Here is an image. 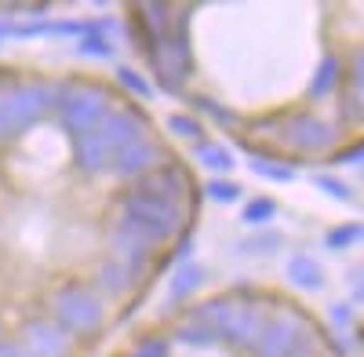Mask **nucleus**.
I'll return each mask as SVG.
<instances>
[{
    "mask_svg": "<svg viewBox=\"0 0 364 357\" xmlns=\"http://www.w3.org/2000/svg\"><path fill=\"white\" fill-rule=\"evenodd\" d=\"M117 223L135 230L149 248L161 252V248H171L178 237L190 233L193 215L182 204H171V201L149 193V190L128 186L117 197Z\"/></svg>",
    "mask_w": 364,
    "mask_h": 357,
    "instance_id": "1",
    "label": "nucleus"
},
{
    "mask_svg": "<svg viewBox=\"0 0 364 357\" xmlns=\"http://www.w3.org/2000/svg\"><path fill=\"white\" fill-rule=\"evenodd\" d=\"M117 110V95L95 77H66V80H51V117L58 128L66 132V139L99 132V124Z\"/></svg>",
    "mask_w": 364,
    "mask_h": 357,
    "instance_id": "2",
    "label": "nucleus"
},
{
    "mask_svg": "<svg viewBox=\"0 0 364 357\" xmlns=\"http://www.w3.org/2000/svg\"><path fill=\"white\" fill-rule=\"evenodd\" d=\"M48 321H55L73 343H95L106 332V303L87 281L70 277L51 288Z\"/></svg>",
    "mask_w": 364,
    "mask_h": 357,
    "instance_id": "3",
    "label": "nucleus"
},
{
    "mask_svg": "<svg viewBox=\"0 0 364 357\" xmlns=\"http://www.w3.org/2000/svg\"><path fill=\"white\" fill-rule=\"evenodd\" d=\"M190 15L193 8H175V22L164 37L146 48V63L164 95H186V80L193 77V44H190Z\"/></svg>",
    "mask_w": 364,
    "mask_h": 357,
    "instance_id": "4",
    "label": "nucleus"
},
{
    "mask_svg": "<svg viewBox=\"0 0 364 357\" xmlns=\"http://www.w3.org/2000/svg\"><path fill=\"white\" fill-rule=\"evenodd\" d=\"M51 117V80L0 84V146L18 142Z\"/></svg>",
    "mask_w": 364,
    "mask_h": 357,
    "instance_id": "5",
    "label": "nucleus"
},
{
    "mask_svg": "<svg viewBox=\"0 0 364 357\" xmlns=\"http://www.w3.org/2000/svg\"><path fill=\"white\" fill-rule=\"evenodd\" d=\"M273 142L291 150L295 161L328 157L339 146V128L314 110H281V128H277Z\"/></svg>",
    "mask_w": 364,
    "mask_h": 357,
    "instance_id": "6",
    "label": "nucleus"
},
{
    "mask_svg": "<svg viewBox=\"0 0 364 357\" xmlns=\"http://www.w3.org/2000/svg\"><path fill=\"white\" fill-rule=\"evenodd\" d=\"M273 303H277V299H269L266 292L255 295V299H233V295H230V310L223 314L219 329H215L219 343H226V346H233L240 353H252L255 343H259L262 324L269 317L266 307H273Z\"/></svg>",
    "mask_w": 364,
    "mask_h": 357,
    "instance_id": "7",
    "label": "nucleus"
},
{
    "mask_svg": "<svg viewBox=\"0 0 364 357\" xmlns=\"http://www.w3.org/2000/svg\"><path fill=\"white\" fill-rule=\"evenodd\" d=\"M314 317L299 307H284V303H273V314L266 317L259 343L252 350V357H288V350L314 329Z\"/></svg>",
    "mask_w": 364,
    "mask_h": 357,
    "instance_id": "8",
    "label": "nucleus"
},
{
    "mask_svg": "<svg viewBox=\"0 0 364 357\" xmlns=\"http://www.w3.org/2000/svg\"><path fill=\"white\" fill-rule=\"evenodd\" d=\"M168 161H171L168 142H164V139H157V135H149V139H142V142L128 146V150H120V154L109 161L106 175H109V178H117V183H124V186H135L139 178L154 175V171H157L161 164H168Z\"/></svg>",
    "mask_w": 364,
    "mask_h": 357,
    "instance_id": "9",
    "label": "nucleus"
},
{
    "mask_svg": "<svg viewBox=\"0 0 364 357\" xmlns=\"http://www.w3.org/2000/svg\"><path fill=\"white\" fill-rule=\"evenodd\" d=\"M139 190H149V193H157V197H164V201H171V204H182L190 215H197V204H200V183L193 178V171L182 164V161H168V164H161L154 175H146V178H139L135 183Z\"/></svg>",
    "mask_w": 364,
    "mask_h": 357,
    "instance_id": "10",
    "label": "nucleus"
},
{
    "mask_svg": "<svg viewBox=\"0 0 364 357\" xmlns=\"http://www.w3.org/2000/svg\"><path fill=\"white\" fill-rule=\"evenodd\" d=\"M99 135H102L106 150H109V161H113L120 150H128V146H135V142L154 135V121H149L146 110L128 106V102H117V110L99 124Z\"/></svg>",
    "mask_w": 364,
    "mask_h": 357,
    "instance_id": "11",
    "label": "nucleus"
},
{
    "mask_svg": "<svg viewBox=\"0 0 364 357\" xmlns=\"http://www.w3.org/2000/svg\"><path fill=\"white\" fill-rule=\"evenodd\" d=\"M15 346L22 357H77V343L48 317H26Z\"/></svg>",
    "mask_w": 364,
    "mask_h": 357,
    "instance_id": "12",
    "label": "nucleus"
},
{
    "mask_svg": "<svg viewBox=\"0 0 364 357\" xmlns=\"http://www.w3.org/2000/svg\"><path fill=\"white\" fill-rule=\"evenodd\" d=\"M106 252H109L113 262H120L124 270H132L139 281L149 274V266H154V255H157V252L149 248L135 230L120 226V223H113V226L106 230Z\"/></svg>",
    "mask_w": 364,
    "mask_h": 357,
    "instance_id": "13",
    "label": "nucleus"
},
{
    "mask_svg": "<svg viewBox=\"0 0 364 357\" xmlns=\"http://www.w3.org/2000/svg\"><path fill=\"white\" fill-rule=\"evenodd\" d=\"M70 157H73V168L87 178H102L106 168H109V150L99 132H87V135H77L70 139Z\"/></svg>",
    "mask_w": 364,
    "mask_h": 357,
    "instance_id": "14",
    "label": "nucleus"
},
{
    "mask_svg": "<svg viewBox=\"0 0 364 357\" xmlns=\"http://www.w3.org/2000/svg\"><path fill=\"white\" fill-rule=\"evenodd\" d=\"M208 284V266H200V262H190V266H178V270L171 274V281H168V299H164V317H171V310H178V307H186L193 295L200 292Z\"/></svg>",
    "mask_w": 364,
    "mask_h": 357,
    "instance_id": "15",
    "label": "nucleus"
},
{
    "mask_svg": "<svg viewBox=\"0 0 364 357\" xmlns=\"http://www.w3.org/2000/svg\"><path fill=\"white\" fill-rule=\"evenodd\" d=\"M343 77H346V63H343V55L339 51H324L321 55V63H317V73L306 87V99L310 102H324L331 99L343 87Z\"/></svg>",
    "mask_w": 364,
    "mask_h": 357,
    "instance_id": "16",
    "label": "nucleus"
},
{
    "mask_svg": "<svg viewBox=\"0 0 364 357\" xmlns=\"http://www.w3.org/2000/svg\"><path fill=\"white\" fill-rule=\"evenodd\" d=\"M284 281H288L291 288H299V292H324L328 274H324V266H321L314 255L291 252V255L284 259Z\"/></svg>",
    "mask_w": 364,
    "mask_h": 357,
    "instance_id": "17",
    "label": "nucleus"
},
{
    "mask_svg": "<svg viewBox=\"0 0 364 357\" xmlns=\"http://www.w3.org/2000/svg\"><path fill=\"white\" fill-rule=\"evenodd\" d=\"M186 102H190L186 113H193L197 121H211V124L223 128V132H245V117H240L237 110H230V106H223L219 99L197 92V95H186Z\"/></svg>",
    "mask_w": 364,
    "mask_h": 357,
    "instance_id": "18",
    "label": "nucleus"
},
{
    "mask_svg": "<svg viewBox=\"0 0 364 357\" xmlns=\"http://www.w3.org/2000/svg\"><path fill=\"white\" fill-rule=\"evenodd\" d=\"M245 150H248V168L259 175V178H266V183H277V186H288V183H295L299 178V161H284V157H273L269 150H255L252 142H245Z\"/></svg>",
    "mask_w": 364,
    "mask_h": 357,
    "instance_id": "19",
    "label": "nucleus"
},
{
    "mask_svg": "<svg viewBox=\"0 0 364 357\" xmlns=\"http://www.w3.org/2000/svg\"><path fill=\"white\" fill-rule=\"evenodd\" d=\"M135 284H139V277L106 255V259L99 262V270H95V284H91V288H95L99 295H113V299H124L128 292H135Z\"/></svg>",
    "mask_w": 364,
    "mask_h": 357,
    "instance_id": "20",
    "label": "nucleus"
},
{
    "mask_svg": "<svg viewBox=\"0 0 364 357\" xmlns=\"http://www.w3.org/2000/svg\"><path fill=\"white\" fill-rule=\"evenodd\" d=\"M193 161H197L211 178H230V175H233V168H237V157H233L230 146L211 142V139H204V142H197V146H193Z\"/></svg>",
    "mask_w": 364,
    "mask_h": 357,
    "instance_id": "21",
    "label": "nucleus"
},
{
    "mask_svg": "<svg viewBox=\"0 0 364 357\" xmlns=\"http://www.w3.org/2000/svg\"><path fill=\"white\" fill-rule=\"evenodd\" d=\"M284 248V233H277V230H252L248 237H240V241H233L230 245V252L233 255H240V259H259V255H277Z\"/></svg>",
    "mask_w": 364,
    "mask_h": 357,
    "instance_id": "22",
    "label": "nucleus"
},
{
    "mask_svg": "<svg viewBox=\"0 0 364 357\" xmlns=\"http://www.w3.org/2000/svg\"><path fill=\"white\" fill-rule=\"evenodd\" d=\"M168 343H178V346H190V350H211V346H219V336L208 329V324H200L197 317H186V321H178L175 324V332Z\"/></svg>",
    "mask_w": 364,
    "mask_h": 357,
    "instance_id": "23",
    "label": "nucleus"
},
{
    "mask_svg": "<svg viewBox=\"0 0 364 357\" xmlns=\"http://www.w3.org/2000/svg\"><path fill=\"white\" fill-rule=\"evenodd\" d=\"M273 219H277V201L266 197V193L240 204V223H245L248 230H266Z\"/></svg>",
    "mask_w": 364,
    "mask_h": 357,
    "instance_id": "24",
    "label": "nucleus"
},
{
    "mask_svg": "<svg viewBox=\"0 0 364 357\" xmlns=\"http://www.w3.org/2000/svg\"><path fill=\"white\" fill-rule=\"evenodd\" d=\"M360 237H364V226H360V219H353V223H343V226H331L324 233V248L328 252H350V248L360 245Z\"/></svg>",
    "mask_w": 364,
    "mask_h": 357,
    "instance_id": "25",
    "label": "nucleus"
},
{
    "mask_svg": "<svg viewBox=\"0 0 364 357\" xmlns=\"http://www.w3.org/2000/svg\"><path fill=\"white\" fill-rule=\"evenodd\" d=\"M240 197H245V190L233 178H204L200 186V201H211V204H237Z\"/></svg>",
    "mask_w": 364,
    "mask_h": 357,
    "instance_id": "26",
    "label": "nucleus"
},
{
    "mask_svg": "<svg viewBox=\"0 0 364 357\" xmlns=\"http://www.w3.org/2000/svg\"><path fill=\"white\" fill-rule=\"evenodd\" d=\"M168 135H175V139H186V142H193V146L208 139L204 121H197V117H193V113H186V110L168 117Z\"/></svg>",
    "mask_w": 364,
    "mask_h": 357,
    "instance_id": "27",
    "label": "nucleus"
},
{
    "mask_svg": "<svg viewBox=\"0 0 364 357\" xmlns=\"http://www.w3.org/2000/svg\"><path fill=\"white\" fill-rule=\"evenodd\" d=\"M310 183H314L324 197L339 201V204H353V201H357L353 186H350V183H343V178H339V175H331V171H314V175H310Z\"/></svg>",
    "mask_w": 364,
    "mask_h": 357,
    "instance_id": "28",
    "label": "nucleus"
},
{
    "mask_svg": "<svg viewBox=\"0 0 364 357\" xmlns=\"http://www.w3.org/2000/svg\"><path fill=\"white\" fill-rule=\"evenodd\" d=\"M117 84L124 87V92H132L135 99H146V102L157 95L154 80H146V73H139L135 66H117Z\"/></svg>",
    "mask_w": 364,
    "mask_h": 357,
    "instance_id": "29",
    "label": "nucleus"
},
{
    "mask_svg": "<svg viewBox=\"0 0 364 357\" xmlns=\"http://www.w3.org/2000/svg\"><path fill=\"white\" fill-rule=\"evenodd\" d=\"M193 255H197V237L193 233H186V237H178V241L171 245V252H168V259L161 262V270H168V266H190L193 262Z\"/></svg>",
    "mask_w": 364,
    "mask_h": 357,
    "instance_id": "30",
    "label": "nucleus"
},
{
    "mask_svg": "<svg viewBox=\"0 0 364 357\" xmlns=\"http://www.w3.org/2000/svg\"><path fill=\"white\" fill-rule=\"evenodd\" d=\"M328 324H331L336 332H346V336L357 329V310L350 307V299H346V303H331V307H328Z\"/></svg>",
    "mask_w": 364,
    "mask_h": 357,
    "instance_id": "31",
    "label": "nucleus"
},
{
    "mask_svg": "<svg viewBox=\"0 0 364 357\" xmlns=\"http://www.w3.org/2000/svg\"><path fill=\"white\" fill-rule=\"evenodd\" d=\"M321 350H324V329L314 324V329L288 350V357H321Z\"/></svg>",
    "mask_w": 364,
    "mask_h": 357,
    "instance_id": "32",
    "label": "nucleus"
},
{
    "mask_svg": "<svg viewBox=\"0 0 364 357\" xmlns=\"http://www.w3.org/2000/svg\"><path fill=\"white\" fill-rule=\"evenodd\" d=\"M124 357H171V343H168L164 336H146V339H139Z\"/></svg>",
    "mask_w": 364,
    "mask_h": 357,
    "instance_id": "33",
    "label": "nucleus"
},
{
    "mask_svg": "<svg viewBox=\"0 0 364 357\" xmlns=\"http://www.w3.org/2000/svg\"><path fill=\"white\" fill-rule=\"evenodd\" d=\"M336 95H343V121L357 128V124H360V110H364V92H353V87L343 84Z\"/></svg>",
    "mask_w": 364,
    "mask_h": 357,
    "instance_id": "34",
    "label": "nucleus"
},
{
    "mask_svg": "<svg viewBox=\"0 0 364 357\" xmlns=\"http://www.w3.org/2000/svg\"><path fill=\"white\" fill-rule=\"evenodd\" d=\"M328 164H353V168H360V164H364V146H360V139H353L350 146H339V150H331V154H328Z\"/></svg>",
    "mask_w": 364,
    "mask_h": 357,
    "instance_id": "35",
    "label": "nucleus"
},
{
    "mask_svg": "<svg viewBox=\"0 0 364 357\" xmlns=\"http://www.w3.org/2000/svg\"><path fill=\"white\" fill-rule=\"evenodd\" d=\"M0 357H22V350L11 339H4V343H0Z\"/></svg>",
    "mask_w": 364,
    "mask_h": 357,
    "instance_id": "36",
    "label": "nucleus"
},
{
    "mask_svg": "<svg viewBox=\"0 0 364 357\" xmlns=\"http://www.w3.org/2000/svg\"><path fill=\"white\" fill-rule=\"evenodd\" d=\"M0 343H4V324H0Z\"/></svg>",
    "mask_w": 364,
    "mask_h": 357,
    "instance_id": "37",
    "label": "nucleus"
}]
</instances>
